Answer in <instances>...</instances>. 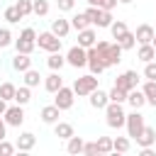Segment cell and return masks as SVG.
<instances>
[{
	"mask_svg": "<svg viewBox=\"0 0 156 156\" xmlns=\"http://www.w3.org/2000/svg\"><path fill=\"white\" fill-rule=\"evenodd\" d=\"M95 49H98V54L102 56V61H105V66L107 68H112V66H117L119 61H122V46H119V41H95Z\"/></svg>",
	"mask_w": 156,
	"mask_h": 156,
	"instance_id": "1",
	"label": "cell"
},
{
	"mask_svg": "<svg viewBox=\"0 0 156 156\" xmlns=\"http://www.w3.org/2000/svg\"><path fill=\"white\" fill-rule=\"evenodd\" d=\"M105 122L112 129H119L127 124V112L122 110V102H107L105 107Z\"/></svg>",
	"mask_w": 156,
	"mask_h": 156,
	"instance_id": "2",
	"label": "cell"
},
{
	"mask_svg": "<svg viewBox=\"0 0 156 156\" xmlns=\"http://www.w3.org/2000/svg\"><path fill=\"white\" fill-rule=\"evenodd\" d=\"M15 49L22 51V54H32V51L37 49V32H34L32 27H24V29L20 32V37L15 39Z\"/></svg>",
	"mask_w": 156,
	"mask_h": 156,
	"instance_id": "3",
	"label": "cell"
},
{
	"mask_svg": "<svg viewBox=\"0 0 156 156\" xmlns=\"http://www.w3.org/2000/svg\"><path fill=\"white\" fill-rule=\"evenodd\" d=\"M95 88H100L98 85V78H95V73H88V76H78L76 80H73V93L78 95V98H88Z\"/></svg>",
	"mask_w": 156,
	"mask_h": 156,
	"instance_id": "4",
	"label": "cell"
},
{
	"mask_svg": "<svg viewBox=\"0 0 156 156\" xmlns=\"http://www.w3.org/2000/svg\"><path fill=\"white\" fill-rule=\"evenodd\" d=\"M66 63L73 66V68H83V66H88V49H83L80 44L71 46L68 54H66Z\"/></svg>",
	"mask_w": 156,
	"mask_h": 156,
	"instance_id": "5",
	"label": "cell"
},
{
	"mask_svg": "<svg viewBox=\"0 0 156 156\" xmlns=\"http://www.w3.org/2000/svg\"><path fill=\"white\" fill-rule=\"evenodd\" d=\"M37 46L44 49V51H49V54L61 51V37H56L54 32H41V34L37 37Z\"/></svg>",
	"mask_w": 156,
	"mask_h": 156,
	"instance_id": "6",
	"label": "cell"
},
{
	"mask_svg": "<svg viewBox=\"0 0 156 156\" xmlns=\"http://www.w3.org/2000/svg\"><path fill=\"white\" fill-rule=\"evenodd\" d=\"M73 100H76V93H73V88H58L56 93H54V105L63 112V110H71L73 107Z\"/></svg>",
	"mask_w": 156,
	"mask_h": 156,
	"instance_id": "7",
	"label": "cell"
},
{
	"mask_svg": "<svg viewBox=\"0 0 156 156\" xmlns=\"http://www.w3.org/2000/svg\"><path fill=\"white\" fill-rule=\"evenodd\" d=\"M127 134L132 136V139H136L139 134H141V129L146 127V122H144V115L139 112V110H134L132 115H127Z\"/></svg>",
	"mask_w": 156,
	"mask_h": 156,
	"instance_id": "8",
	"label": "cell"
},
{
	"mask_svg": "<svg viewBox=\"0 0 156 156\" xmlns=\"http://www.w3.org/2000/svg\"><path fill=\"white\" fill-rule=\"evenodd\" d=\"M136 83H139V73H136V71H124V73H119V76L115 78V85H117V88H122L124 93L134 90V88H136Z\"/></svg>",
	"mask_w": 156,
	"mask_h": 156,
	"instance_id": "9",
	"label": "cell"
},
{
	"mask_svg": "<svg viewBox=\"0 0 156 156\" xmlns=\"http://www.w3.org/2000/svg\"><path fill=\"white\" fill-rule=\"evenodd\" d=\"M88 68H90V73H95V76H100L107 66H105V61H102V56L98 54V49L95 46H90L88 49Z\"/></svg>",
	"mask_w": 156,
	"mask_h": 156,
	"instance_id": "10",
	"label": "cell"
},
{
	"mask_svg": "<svg viewBox=\"0 0 156 156\" xmlns=\"http://www.w3.org/2000/svg\"><path fill=\"white\" fill-rule=\"evenodd\" d=\"M2 117H5L7 127H20V124L24 122V110H22V105H12V107L5 110Z\"/></svg>",
	"mask_w": 156,
	"mask_h": 156,
	"instance_id": "11",
	"label": "cell"
},
{
	"mask_svg": "<svg viewBox=\"0 0 156 156\" xmlns=\"http://www.w3.org/2000/svg\"><path fill=\"white\" fill-rule=\"evenodd\" d=\"M88 102H90V107H95V110H105V107H107V102H110V95H107L105 90L95 88V90L88 95Z\"/></svg>",
	"mask_w": 156,
	"mask_h": 156,
	"instance_id": "12",
	"label": "cell"
},
{
	"mask_svg": "<svg viewBox=\"0 0 156 156\" xmlns=\"http://www.w3.org/2000/svg\"><path fill=\"white\" fill-rule=\"evenodd\" d=\"M154 34H156V29H154L151 24H139V27H136V32H134L136 44H151Z\"/></svg>",
	"mask_w": 156,
	"mask_h": 156,
	"instance_id": "13",
	"label": "cell"
},
{
	"mask_svg": "<svg viewBox=\"0 0 156 156\" xmlns=\"http://www.w3.org/2000/svg\"><path fill=\"white\" fill-rule=\"evenodd\" d=\"M29 56H32V54H22V51H17V54L12 56V68L20 71V73L29 71V68H32V58H29Z\"/></svg>",
	"mask_w": 156,
	"mask_h": 156,
	"instance_id": "14",
	"label": "cell"
},
{
	"mask_svg": "<svg viewBox=\"0 0 156 156\" xmlns=\"http://www.w3.org/2000/svg\"><path fill=\"white\" fill-rule=\"evenodd\" d=\"M73 27H71V20H63V17H56L54 22H51V32L56 34V37H68V32H71Z\"/></svg>",
	"mask_w": 156,
	"mask_h": 156,
	"instance_id": "15",
	"label": "cell"
},
{
	"mask_svg": "<svg viewBox=\"0 0 156 156\" xmlns=\"http://www.w3.org/2000/svg\"><path fill=\"white\" fill-rule=\"evenodd\" d=\"M34 144H37V136H34L32 132H22V134L17 136V141H15V146H17L20 151H32Z\"/></svg>",
	"mask_w": 156,
	"mask_h": 156,
	"instance_id": "16",
	"label": "cell"
},
{
	"mask_svg": "<svg viewBox=\"0 0 156 156\" xmlns=\"http://www.w3.org/2000/svg\"><path fill=\"white\" fill-rule=\"evenodd\" d=\"M156 144V129L154 127H144L141 134L136 136V146H154Z\"/></svg>",
	"mask_w": 156,
	"mask_h": 156,
	"instance_id": "17",
	"label": "cell"
},
{
	"mask_svg": "<svg viewBox=\"0 0 156 156\" xmlns=\"http://www.w3.org/2000/svg\"><path fill=\"white\" fill-rule=\"evenodd\" d=\"M95 41H98V34H95L90 27L78 32V44H80L83 49H90V46H95Z\"/></svg>",
	"mask_w": 156,
	"mask_h": 156,
	"instance_id": "18",
	"label": "cell"
},
{
	"mask_svg": "<svg viewBox=\"0 0 156 156\" xmlns=\"http://www.w3.org/2000/svg\"><path fill=\"white\" fill-rule=\"evenodd\" d=\"M127 102H129L134 110H141V107L146 105V95H144V90H136V88L129 90V93H127Z\"/></svg>",
	"mask_w": 156,
	"mask_h": 156,
	"instance_id": "19",
	"label": "cell"
},
{
	"mask_svg": "<svg viewBox=\"0 0 156 156\" xmlns=\"http://www.w3.org/2000/svg\"><path fill=\"white\" fill-rule=\"evenodd\" d=\"M58 115H61V110H58L56 105L41 107V122H46V124H56V122H58Z\"/></svg>",
	"mask_w": 156,
	"mask_h": 156,
	"instance_id": "20",
	"label": "cell"
},
{
	"mask_svg": "<svg viewBox=\"0 0 156 156\" xmlns=\"http://www.w3.org/2000/svg\"><path fill=\"white\" fill-rule=\"evenodd\" d=\"M136 58H141L144 63H149V61H154V58H156V49H154V44H139V51H136Z\"/></svg>",
	"mask_w": 156,
	"mask_h": 156,
	"instance_id": "21",
	"label": "cell"
},
{
	"mask_svg": "<svg viewBox=\"0 0 156 156\" xmlns=\"http://www.w3.org/2000/svg\"><path fill=\"white\" fill-rule=\"evenodd\" d=\"M44 88H46L49 93H56L58 88H63V78H61V76L54 71L51 76H46V78H44Z\"/></svg>",
	"mask_w": 156,
	"mask_h": 156,
	"instance_id": "22",
	"label": "cell"
},
{
	"mask_svg": "<svg viewBox=\"0 0 156 156\" xmlns=\"http://www.w3.org/2000/svg\"><path fill=\"white\" fill-rule=\"evenodd\" d=\"M54 136H58V139H71V136H73V124H68V122H56V124H54Z\"/></svg>",
	"mask_w": 156,
	"mask_h": 156,
	"instance_id": "23",
	"label": "cell"
},
{
	"mask_svg": "<svg viewBox=\"0 0 156 156\" xmlns=\"http://www.w3.org/2000/svg\"><path fill=\"white\" fill-rule=\"evenodd\" d=\"M46 66H49L51 71H61V68L66 66V56H61V51H54V54H49Z\"/></svg>",
	"mask_w": 156,
	"mask_h": 156,
	"instance_id": "24",
	"label": "cell"
},
{
	"mask_svg": "<svg viewBox=\"0 0 156 156\" xmlns=\"http://www.w3.org/2000/svg\"><path fill=\"white\" fill-rule=\"evenodd\" d=\"M71 27H73L76 32H80V29H88V27H90V20H88V15H85V12H78V15H73V17H71Z\"/></svg>",
	"mask_w": 156,
	"mask_h": 156,
	"instance_id": "25",
	"label": "cell"
},
{
	"mask_svg": "<svg viewBox=\"0 0 156 156\" xmlns=\"http://www.w3.org/2000/svg\"><path fill=\"white\" fill-rule=\"evenodd\" d=\"M29 100H32V88H29V85H22V88H17V90H15V102H17V105H22V107H24Z\"/></svg>",
	"mask_w": 156,
	"mask_h": 156,
	"instance_id": "26",
	"label": "cell"
},
{
	"mask_svg": "<svg viewBox=\"0 0 156 156\" xmlns=\"http://www.w3.org/2000/svg\"><path fill=\"white\" fill-rule=\"evenodd\" d=\"M83 146H85V141L80 139V136H71V139H66V151L68 154H83Z\"/></svg>",
	"mask_w": 156,
	"mask_h": 156,
	"instance_id": "27",
	"label": "cell"
},
{
	"mask_svg": "<svg viewBox=\"0 0 156 156\" xmlns=\"http://www.w3.org/2000/svg\"><path fill=\"white\" fill-rule=\"evenodd\" d=\"M141 90H144V95H146V105H154V107H156V80H146Z\"/></svg>",
	"mask_w": 156,
	"mask_h": 156,
	"instance_id": "28",
	"label": "cell"
},
{
	"mask_svg": "<svg viewBox=\"0 0 156 156\" xmlns=\"http://www.w3.org/2000/svg\"><path fill=\"white\" fill-rule=\"evenodd\" d=\"M117 41H119V46H122L124 51H129V49H134V46H136V37H134V32H127V34H122Z\"/></svg>",
	"mask_w": 156,
	"mask_h": 156,
	"instance_id": "29",
	"label": "cell"
},
{
	"mask_svg": "<svg viewBox=\"0 0 156 156\" xmlns=\"http://www.w3.org/2000/svg\"><path fill=\"white\" fill-rule=\"evenodd\" d=\"M129 139L127 136H117V139H112V151H117V154H127L129 151Z\"/></svg>",
	"mask_w": 156,
	"mask_h": 156,
	"instance_id": "30",
	"label": "cell"
},
{
	"mask_svg": "<svg viewBox=\"0 0 156 156\" xmlns=\"http://www.w3.org/2000/svg\"><path fill=\"white\" fill-rule=\"evenodd\" d=\"M129 29H127V24L122 22V20H117V22H112L110 24V34H112V39H119L122 34H127Z\"/></svg>",
	"mask_w": 156,
	"mask_h": 156,
	"instance_id": "31",
	"label": "cell"
},
{
	"mask_svg": "<svg viewBox=\"0 0 156 156\" xmlns=\"http://www.w3.org/2000/svg\"><path fill=\"white\" fill-rule=\"evenodd\" d=\"M39 80H41L39 71H34V68L24 71V85H29V88H37V85H39Z\"/></svg>",
	"mask_w": 156,
	"mask_h": 156,
	"instance_id": "32",
	"label": "cell"
},
{
	"mask_svg": "<svg viewBox=\"0 0 156 156\" xmlns=\"http://www.w3.org/2000/svg\"><path fill=\"white\" fill-rule=\"evenodd\" d=\"M95 144H98V154H110L112 151V139L110 136H98Z\"/></svg>",
	"mask_w": 156,
	"mask_h": 156,
	"instance_id": "33",
	"label": "cell"
},
{
	"mask_svg": "<svg viewBox=\"0 0 156 156\" xmlns=\"http://www.w3.org/2000/svg\"><path fill=\"white\" fill-rule=\"evenodd\" d=\"M107 95H110V102H127V93L122 88H117V85H112V90Z\"/></svg>",
	"mask_w": 156,
	"mask_h": 156,
	"instance_id": "34",
	"label": "cell"
},
{
	"mask_svg": "<svg viewBox=\"0 0 156 156\" xmlns=\"http://www.w3.org/2000/svg\"><path fill=\"white\" fill-rule=\"evenodd\" d=\"M46 12H49V2H46V0H34V5H32V15L44 17Z\"/></svg>",
	"mask_w": 156,
	"mask_h": 156,
	"instance_id": "35",
	"label": "cell"
},
{
	"mask_svg": "<svg viewBox=\"0 0 156 156\" xmlns=\"http://www.w3.org/2000/svg\"><path fill=\"white\" fill-rule=\"evenodd\" d=\"M5 20H7L10 24H15V22L22 20V15H20V10H17L15 5H10V7H5Z\"/></svg>",
	"mask_w": 156,
	"mask_h": 156,
	"instance_id": "36",
	"label": "cell"
},
{
	"mask_svg": "<svg viewBox=\"0 0 156 156\" xmlns=\"http://www.w3.org/2000/svg\"><path fill=\"white\" fill-rule=\"evenodd\" d=\"M110 24H112L110 10H100V15H98V20H95V27H110Z\"/></svg>",
	"mask_w": 156,
	"mask_h": 156,
	"instance_id": "37",
	"label": "cell"
},
{
	"mask_svg": "<svg viewBox=\"0 0 156 156\" xmlns=\"http://www.w3.org/2000/svg\"><path fill=\"white\" fill-rule=\"evenodd\" d=\"M15 90H17V88H15L12 83H2V85H0V98H2V100H15Z\"/></svg>",
	"mask_w": 156,
	"mask_h": 156,
	"instance_id": "38",
	"label": "cell"
},
{
	"mask_svg": "<svg viewBox=\"0 0 156 156\" xmlns=\"http://www.w3.org/2000/svg\"><path fill=\"white\" fill-rule=\"evenodd\" d=\"M32 5H34V0H17V2H15V7L20 10V15H22V17L32 15Z\"/></svg>",
	"mask_w": 156,
	"mask_h": 156,
	"instance_id": "39",
	"label": "cell"
},
{
	"mask_svg": "<svg viewBox=\"0 0 156 156\" xmlns=\"http://www.w3.org/2000/svg\"><path fill=\"white\" fill-rule=\"evenodd\" d=\"M10 44H12L10 29H7V27H0V49H5V46H10Z\"/></svg>",
	"mask_w": 156,
	"mask_h": 156,
	"instance_id": "40",
	"label": "cell"
},
{
	"mask_svg": "<svg viewBox=\"0 0 156 156\" xmlns=\"http://www.w3.org/2000/svg\"><path fill=\"white\" fill-rule=\"evenodd\" d=\"M15 149H17V146H15V144H10L7 139H2V141H0V156H12V154H15Z\"/></svg>",
	"mask_w": 156,
	"mask_h": 156,
	"instance_id": "41",
	"label": "cell"
},
{
	"mask_svg": "<svg viewBox=\"0 0 156 156\" xmlns=\"http://www.w3.org/2000/svg\"><path fill=\"white\" fill-rule=\"evenodd\" d=\"M144 78L146 80H156V61H149L144 66Z\"/></svg>",
	"mask_w": 156,
	"mask_h": 156,
	"instance_id": "42",
	"label": "cell"
},
{
	"mask_svg": "<svg viewBox=\"0 0 156 156\" xmlns=\"http://www.w3.org/2000/svg\"><path fill=\"white\" fill-rule=\"evenodd\" d=\"M56 5H58L61 12H71L76 7V0H56Z\"/></svg>",
	"mask_w": 156,
	"mask_h": 156,
	"instance_id": "43",
	"label": "cell"
},
{
	"mask_svg": "<svg viewBox=\"0 0 156 156\" xmlns=\"http://www.w3.org/2000/svg\"><path fill=\"white\" fill-rule=\"evenodd\" d=\"M83 154H85V156H95V154H98V144H95V141H88V144L83 146Z\"/></svg>",
	"mask_w": 156,
	"mask_h": 156,
	"instance_id": "44",
	"label": "cell"
},
{
	"mask_svg": "<svg viewBox=\"0 0 156 156\" xmlns=\"http://www.w3.org/2000/svg\"><path fill=\"white\" fill-rule=\"evenodd\" d=\"M117 2H119V0H102V10H110V12H112V10L117 7Z\"/></svg>",
	"mask_w": 156,
	"mask_h": 156,
	"instance_id": "45",
	"label": "cell"
},
{
	"mask_svg": "<svg viewBox=\"0 0 156 156\" xmlns=\"http://www.w3.org/2000/svg\"><path fill=\"white\" fill-rule=\"evenodd\" d=\"M5 134H7V122H5V117L0 115V141L5 139Z\"/></svg>",
	"mask_w": 156,
	"mask_h": 156,
	"instance_id": "46",
	"label": "cell"
},
{
	"mask_svg": "<svg viewBox=\"0 0 156 156\" xmlns=\"http://www.w3.org/2000/svg\"><path fill=\"white\" fill-rule=\"evenodd\" d=\"M141 156H154V149L151 146H141Z\"/></svg>",
	"mask_w": 156,
	"mask_h": 156,
	"instance_id": "47",
	"label": "cell"
},
{
	"mask_svg": "<svg viewBox=\"0 0 156 156\" xmlns=\"http://www.w3.org/2000/svg\"><path fill=\"white\" fill-rule=\"evenodd\" d=\"M88 5H93V7H102V0H85Z\"/></svg>",
	"mask_w": 156,
	"mask_h": 156,
	"instance_id": "48",
	"label": "cell"
},
{
	"mask_svg": "<svg viewBox=\"0 0 156 156\" xmlns=\"http://www.w3.org/2000/svg\"><path fill=\"white\" fill-rule=\"evenodd\" d=\"M5 110H7V100L0 98V115H5Z\"/></svg>",
	"mask_w": 156,
	"mask_h": 156,
	"instance_id": "49",
	"label": "cell"
},
{
	"mask_svg": "<svg viewBox=\"0 0 156 156\" xmlns=\"http://www.w3.org/2000/svg\"><path fill=\"white\" fill-rule=\"evenodd\" d=\"M119 2H122V5H129V2H132V0H119Z\"/></svg>",
	"mask_w": 156,
	"mask_h": 156,
	"instance_id": "50",
	"label": "cell"
},
{
	"mask_svg": "<svg viewBox=\"0 0 156 156\" xmlns=\"http://www.w3.org/2000/svg\"><path fill=\"white\" fill-rule=\"evenodd\" d=\"M151 44H154V49H156V34H154V39H151Z\"/></svg>",
	"mask_w": 156,
	"mask_h": 156,
	"instance_id": "51",
	"label": "cell"
},
{
	"mask_svg": "<svg viewBox=\"0 0 156 156\" xmlns=\"http://www.w3.org/2000/svg\"><path fill=\"white\" fill-rule=\"evenodd\" d=\"M154 29H156V27H154Z\"/></svg>",
	"mask_w": 156,
	"mask_h": 156,
	"instance_id": "52",
	"label": "cell"
}]
</instances>
